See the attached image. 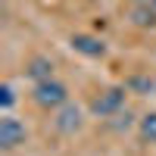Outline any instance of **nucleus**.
<instances>
[{
	"label": "nucleus",
	"instance_id": "obj_3",
	"mask_svg": "<svg viewBox=\"0 0 156 156\" xmlns=\"http://www.w3.org/2000/svg\"><path fill=\"white\" fill-rule=\"evenodd\" d=\"M122 106H125V90L122 87H109L106 94H100L94 103H90L94 115H103V119H106V115H115Z\"/></svg>",
	"mask_w": 156,
	"mask_h": 156
},
{
	"label": "nucleus",
	"instance_id": "obj_6",
	"mask_svg": "<svg viewBox=\"0 0 156 156\" xmlns=\"http://www.w3.org/2000/svg\"><path fill=\"white\" fill-rule=\"evenodd\" d=\"M25 75L34 78V81H47V78H53V62L47 56H34L28 62V69H25Z\"/></svg>",
	"mask_w": 156,
	"mask_h": 156
},
{
	"label": "nucleus",
	"instance_id": "obj_1",
	"mask_svg": "<svg viewBox=\"0 0 156 156\" xmlns=\"http://www.w3.org/2000/svg\"><path fill=\"white\" fill-rule=\"evenodd\" d=\"M34 103L41 109H59L69 103V87L56 81V78H47V81H34Z\"/></svg>",
	"mask_w": 156,
	"mask_h": 156
},
{
	"label": "nucleus",
	"instance_id": "obj_7",
	"mask_svg": "<svg viewBox=\"0 0 156 156\" xmlns=\"http://www.w3.org/2000/svg\"><path fill=\"white\" fill-rule=\"evenodd\" d=\"M134 22H137V25L156 22V0H147L144 6H137V9H134Z\"/></svg>",
	"mask_w": 156,
	"mask_h": 156
},
{
	"label": "nucleus",
	"instance_id": "obj_2",
	"mask_svg": "<svg viewBox=\"0 0 156 156\" xmlns=\"http://www.w3.org/2000/svg\"><path fill=\"white\" fill-rule=\"evenodd\" d=\"M25 137H28V131L19 119H12V115L0 119V147L3 150H16L19 144H25Z\"/></svg>",
	"mask_w": 156,
	"mask_h": 156
},
{
	"label": "nucleus",
	"instance_id": "obj_4",
	"mask_svg": "<svg viewBox=\"0 0 156 156\" xmlns=\"http://www.w3.org/2000/svg\"><path fill=\"white\" fill-rule=\"evenodd\" d=\"M53 125H56V131H62V134H75L78 128H81V109H78V106H72V103L59 106V112H56Z\"/></svg>",
	"mask_w": 156,
	"mask_h": 156
},
{
	"label": "nucleus",
	"instance_id": "obj_5",
	"mask_svg": "<svg viewBox=\"0 0 156 156\" xmlns=\"http://www.w3.org/2000/svg\"><path fill=\"white\" fill-rule=\"evenodd\" d=\"M72 47L78 50V53H84V56H103L106 53V44L100 41V37H90V34H75L72 37Z\"/></svg>",
	"mask_w": 156,
	"mask_h": 156
},
{
	"label": "nucleus",
	"instance_id": "obj_8",
	"mask_svg": "<svg viewBox=\"0 0 156 156\" xmlns=\"http://www.w3.org/2000/svg\"><path fill=\"white\" fill-rule=\"evenodd\" d=\"M140 137L156 144V112H147L144 119H140Z\"/></svg>",
	"mask_w": 156,
	"mask_h": 156
},
{
	"label": "nucleus",
	"instance_id": "obj_9",
	"mask_svg": "<svg viewBox=\"0 0 156 156\" xmlns=\"http://www.w3.org/2000/svg\"><path fill=\"white\" fill-rule=\"evenodd\" d=\"M12 103H16V97H12V87H9V84H3V87H0V106L9 109Z\"/></svg>",
	"mask_w": 156,
	"mask_h": 156
}]
</instances>
